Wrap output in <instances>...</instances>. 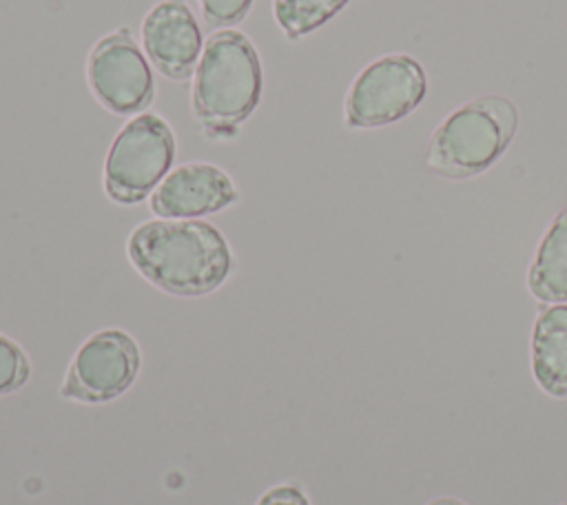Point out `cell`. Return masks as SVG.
<instances>
[{"label":"cell","instance_id":"6da1fadb","mask_svg":"<svg viewBox=\"0 0 567 505\" xmlns=\"http://www.w3.org/2000/svg\"><path fill=\"white\" fill-rule=\"evenodd\" d=\"M126 255L146 281L175 297L210 295L233 268L226 237L202 219L144 221L128 235Z\"/></svg>","mask_w":567,"mask_h":505},{"label":"cell","instance_id":"7a4b0ae2","mask_svg":"<svg viewBox=\"0 0 567 505\" xmlns=\"http://www.w3.org/2000/svg\"><path fill=\"white\" fill-rule=\"evenodd\" d=\"M261 97V60L235 29H219L204 44L195 69L190 106L210 140L235 137Z\"/></svg>","mask_w":567,"mask_h":505},{"label":"cell","instance_id":"3957f363","mask_svg":"<svg viewBox=\"0 0 567 505\" xmlns=\"http://www.w3.org/2000/svg\"><path fill=\"white\" fill-rule=\"evenodd\" d=\"M516 128L518 111L512 100L503 95L474 97L434 131L425 164L441 177H474L505 153Z\"/></svg>","mask_w":567,"mask_h":505},{"label":"cell","instance_id":"277c9868","mask_svg":"<svg viewBox=\"0 0 567 505\" xmlns=\"http://www.w3.org/2000/svg\"><path fill=\"white\" fill-rule=\"evenodd\" d=\"M175 135L157 113H142L115 135L104 159V193L131 206L146 199L171 173Z\"/></svg>","mask_w":567,"mask_h":505},{"label":"cell","instance_id":"5b68a950","mask_svg":"<svg viewBox=\"0 0 567 505\" xmlns=\"http://www.w3.org/2000/svg\"><path fill=\"white\" fill-rule=\"evenodd\" d=\"M427 93L423 66L403 53L370 62L346 95V124L350 128H379L412 113Z\"/></svg>","mask_w":567,"mask_h":505},{"label":"cell","instance_id":"8992f818","mask_svg":"<svg viewBox=\"0 0 567 505\" xmlns=\"http://www.w3.org/2000/svg\"><path fill=\"white\" fill-rule=\"evenodd\" d=\"M140 368L137 341L120 328H104L78 348L60 394L80 403H109L133 385Z\"/></svg>","mask_w":567,"mask_h":505},{"label":"cell","instance_id":"52a82bcc","mask_svg":"<svg viewBox=\"0 0 567 505\" xmlns=\"http://www.w3.org/2000/svg\"><path fill=\"white\" fill-rule=\"evenodd\" d=\"M86 80L97 102L117 115L146 109L155 95L151 66L126 27L93 44Z\"/></svg>","mask_w":567,"mask_h":505},{"label":"cell","instance_id":"ba28073f","mask_svg":"<svg viewBox=\"0 0 567 505\" xmlns=\"http://www.w3.org/2000/svg\"><path fill=\"white\" fill-rule=\"evenodd\" d=\"M142 44L168 80H188L202 58V29L186 0L157 2L142 22Z\"/></svg>","mask_w":567,"mask_h":505},{"label":"cell","instance_id":"9c48e42d","mask_svg":"<svg viewBox=\"0 0 567 505\" xmlns=\"http://www.w3.org/2000/svg\"><path fill=\"white\" fill-rule=\"evenodd\" d=\"M237 197L226 171L208 162H190L159 182L151 195V210L159 219H195L228 208Z\"/></svg>","mask_w":567,"mask_h":505},{"label":"cell","instance_id":"30bf717a","mask_svg":"<svg viewBox=\"0 0 567 505\" xmlns=\"http://www.w3.org/2000/svg\"><path fill=\"white\" fill-rule=\"evenodd\" d=\"M532 372L543 392L567 396V303L538 315L532 330Z\"/></svg>","mask_w":567,"mask_h":505},{"label":"cell","instance_id":"8fae6325","mask_svg":"<svg viewBox=\"0 0 567 505\" xmlns=\"http://www.w3.org/2000/svg\"><path fill=\"white\" fill-rule=\"evenodd\" d=\"M527 288L538 301H567V208L545 230L527 272Z\"/></svg>","mask_w":567,"mask_h":505},{"label":"cell","instance_id":"7c38bea8","mask_svg":"<svg viewBox=\"0 0 567 505\" xmlns=\"http://www.w3.org/2000/svg\"><path fill=\"white\" fill-rule=\"evenodd\" d=\"M350 0H272V13L286 38L299 40L330 18H334Z\"/></svg>","mask_w":567,"mask_h":505},{"label":"cell","instance_id":"4fadbf2b","mask_svg":"<svg viewBox=\"0 0 567 505\" xmlns=\"http://www.w3.org/2000/svg\"><path fill=\"white\" fill-rule=\"evenodd\" d=\"M29 374L31 363L24 350L7 334H0V396L20 390L29 381Z\"/></svg>","mask_w":567,"mask_h":505},{"label":"cell","instance_id":"5bb4252c","mask_svg":"<svg viewBox=\"0 0 567 505\" xmlns=\"http://www.w3.org/2000/svg\"><path fill=\"white\" fill-rule=\"evenodd\" d=\"M197 2H199L204 22L210 29H224L241 22L252 7V0H197Z\"/></svg>","mask_w":567,"mask_h":505},{"label":"cell","instance_id":"9a60e30c","mask_svg":"<svg viewBox=\"0 0 567 505\" xmlns=\"http://www.w3.org/2000/svg\"><path fill=\"white\" fill-rule=\"evenodd\" d=\"M257 505H310V501L306 498L303 489L295 483H281V485H275L270 489H266Z\"/></svg>","mask_w":567,"mask_h":505},{"label":"cell","instance_id":"2e32d148","mask_svg":"<svg viewBox=\"0 0 567 505\" xmlns=\"http://www.w3.org/2000/svg\"><path fill=\"white\" fill-rule=\"evenodd\" d=\"M427 505H465V503H461V501H456V498H436V501H432V503H427Z\"/></svg>","mask_w":567,"mask_h":505},{"label":"cell","instance_id":"e0dca14e","mask_svg":"<svg viewBox=\"0 0 567 505\" xmlns=\"http://www.w3.org/2000/svg\"><path fill=\"white\" fill-rule=\"evenodd\" d=\"M565 505H567V503H565Z\"/></svg>","mask_w":567,"mask_h":505}]
</instances>
